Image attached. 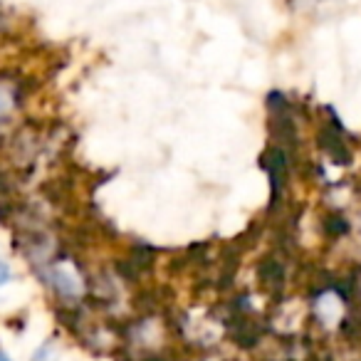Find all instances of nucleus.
<instances>
[{
	"mask_svg": "<svg viewBox=\"0 0 361 361\" xmlns=\"http://www.w3.org/2000/svg\"><path fill=\"white\" fill-rule=\"evenodd\" d=\"M47 282H50V285L60 292V297H65V300L80 297V292H82L80 275H77L70 265H65V262H60V265H55L47 272Z\"/></svg>",
	"mask_w": 361,
	"mask_h": 361,
	"instance_id": "f257e3e1",
	"label": "nucleus"
},
{
	"mask_svg": "<svg viewBox=\"0 0 361 361\" xmlns=\"http://www.w3.org/2000/svg\"><path fill=\"white\" fill-rule=\"evenodd\" d=\"M341 126H329V129H322L319 134V144L322 149L326 151V154H331V159L336 161V164H346L349 161V151H346L344 141L339 139V131Z\"/></svg>",
	"mask_w": 361,
	"mask_h": 361,
	"instance_id": "f03ea898",
	"label": "nucleus"
},
{
	"mask_svg": "<svg viewBox=\"0 0 361 361\" xmlns=\"http://www.w3.org/2000/svg\"><path fill=\"white\" fill-rule=\"evenodd\" d=\"M18 104V85L13 80L0 77V119H6Z\"/></svg>",
	"mask_w": 361,
	"mask_h": 361,
	"instance_id": "7ed1b4c3",
	"label": "nucleus"
},
{
	"mask_svg": "<svg viewBox=\"0 0 361 361\" xmlns=\"http://www.w3.org/2000/svg\"><path fill=\"white\" fill-rule=\"evenodd\" d=\"M260 277L267 282V285H277V282L282 280V267H280V262L265 260V262L260 265Z\"/></svg>",
	"mask_w": 361,
	"mask_h": 361,
	"instance_id": "20e7f679",
	"label": "nucleus"
},
{
	"mask_svg": "<svg viewBox=\"0 0 361 361\" xmlns=\"http://www.w3.org/2000/svg\"><path fill=\"white\" fill-rule=\"evenodd\" d=\"M32 361H57V351H55V344L52 341H47V344H42L40 349L32 354Z\"/></svg>",
	"mask_w": 361,
	"mask_h": 361,
	"instance_id": "39448f33",
	"label": "nucleus"
},
{
	"mask_svg": "<svg viewBox=\"0 0 361 361\" xmlns=\"http://www.w3.org/2000/svg\"><path fill=\"white\" fill-rule=\"evenodd\" d=\"M13 280V272H11V265H8L3 257H0V287L8 285V282Z\"/></svg>",
	"mask_w": 361,
	"mask_h": 361,
	"instance_id": "423d86ee",
	"label": "nucleus"
},
{
	"mask_svg": "<svg viewBox=\"0 0 361 361\" xmlns=\"http://www.w3.org/2000/svg\"><path fill=\"white\" fill-rule=\"evenodd\" d=\"M0 361H13V359H11V356H8V354H6V351L0 349Z\"/></svg>",
	"mask_w": 361,
	"mask_h": 361,
	"instance_id": "0eeeda50",
	"label": "nucleus"
},
{
	"mask_svg": "<svg viewBox=\"0 0 361 361\" xmlns=\"http://www.w3.org/2000/svg\"><path fill=\"white\" fill-rule=\"evenodd\" d=\"M146 361H161V359H146Z\"/></svg>",
	"mask_w": 361,
	"mask_h": 361,
	"instance_id": "6e6552de",
	"label": "nucleus"
}]
</instances>
